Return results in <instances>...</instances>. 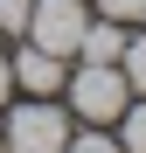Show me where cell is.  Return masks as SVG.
Here are the masks:
<instances>
[{"mask_svg": "<svg viewBox=\"0 0 146 153\" xmlns=\"http://www.w3.org/2000/svg\"><path fill=\"white\" fill-rule=\"evenodd\" d=\"M111 21H146V0H97Z\"/></svg>", "mask_w": 146, "mask_h": 153, "instance_id": "10", "label": "cell"}, {"mask_svg": "<svg viewBox=\"0 0 146 153\" xmlns=\"http://www.w3.org/2000/svg\"><path fill=\"white\" fill-rule=\"evenodd\" d=\"M7 146H14V153H63V146H70V111H56V105H21L14 125H7Z\"/></svg>", "mask_w": 146, "mask_h": 153, "instance_id": "2", "label": "cell"}, {"mask_svg": "<svg viewBox=\"0 0 146 153\" xmlns=\"http://www.w3.org/2000/svg\"><path fill=\"white\" fill-rule=\"evenodd\" d=\"M118 70H125V84H132V91H146V35L118 49Z\"/></svg>", "mask_w": 146, "mask_h": 153, "instance_id": "6", "label": "cell"}, {"mask_svg": "<svg viewBox=\"0 0 146 153\" xmlns=\"http://www.w3.org/2000/svg\"><path fill=\"white\" fill-rule=\"evenodd\" d=\"M7 91H14V70H7V63H0V105H7Z\"/></svg>", "mask_w": 146, "mask_h": 153, "instance_id": "11", "label": "cell"}, {"mask_svg": "<svg viewBox=\"0 0 146 153\" xmlns=\"http://www.w3.org/2000/svg\"><path fill=\"white\" fill-rule=\"evenodd\" d=\"M70 105H77V118L104 125V118H118V111L132 105V84H125L118 63H84L77 76H70Z\"/></svg>", "mask_w": 146, "mask_h": 153, "instance_id": "1", "label": "cell"}, {"mask_svg": "<svg viewBox=\"0 0 146 153\" xmlns=\"http://www.w3.org/2000/svg\"><path fill=\"white\" fill-rule=\"evenodd\" d=\"M77 49H84V63H118V49H125V35H118V21H84V35H77Z\"/></svg>", "mask_w": 146, "mask_h": 153, "instance_id": "5", "label": "cell"}, {"mask_svg": "<svg viewBox=\"0 0 146 153\" xmlns=\"http://www.w3.org/2000/svg\"><path fill=\"white\" fill-rule=\"evenodd\" d=\"M7 70H14V84H28V91H42V97H49V91H63V56H49V49H35V42L21 49Z\"/></svg>", "mask_w": 146, "mask_h": 153, "instance_id": "4", "label": "cell"}, {"mask_svg": "<svg viewBox=\"0 0 146 153\" xmlns=\"http://www.w3.org/2000/svg\"><path fill=\"white\" fill-rule=\"evenodd\" d=\"M28 7L35 0H0V35H21L28 28Z\"/></svg>", "mask_w": 146, "mask_h": 153, "instance_id": "9", "label": "cell"}, {"mask_svg": "<svg viewBox=\"0 0 146 153\" xmlns=\"http://www.w3.org/2000/svg\"><path fill=\"white\" fill-rule=\"evenodd\" d=\"M125 153H146V105H125Z\"/></svg>", "mask_w": 146, "mask_h": 153, "instance_id": "7", "label": "cell"}, {"mask_svg": "<svg viewBox=\"0 0 146 153\" xmlns=\"http://www.w3.org/2000/svg\"><path fill=\"white\" fill-rule=\"evenodd\" d=\"M28 35L35 49H49V56H70L84 35V0H35L28 7Z\"/></svg>", "mask_w": 146, "mask_h": 153, "instance_id": "3", "label": "cell"}, {"mask_svg": "<svg viewBox=\"0 0 146 153\" xmlns=\"http://www.w3.org/2000/svg\"><path fill=\"white\" fill-rule=\"evenodd\" d=\"M63 153H125L118 139H104V132H70V146Z\"/></svg>", "mask_w": 146, "mask_h": 153, "instance_id": "8", "label": "cell"}]
</instances>
